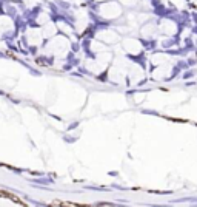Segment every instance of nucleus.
Here are the masks:
<instances>
[{"mask_svg":"<svg viewBox=\"0 0 197 207\" xmlns=\"http://www.w3.org/2000/svg\"><path fill=\"white\" fill-rule=\"evenodd\" d=\"M0 196H6V198H9V199H13V201H16V203H20V201H18L14 195H11V193H6V192H0Z\"/></svg>","mask_w":197,"mask_h":207,"instance_id":"nucleus-1","label":"nucleus"}]
</instances>
